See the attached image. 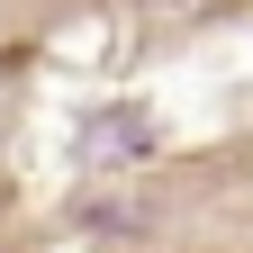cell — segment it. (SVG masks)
Listing matches in <instances>:
<instances>
[{
    "label": "cell",
    "mask_w": 253,
    "mask_h": 253,
    "mask_svg": "<svg viewBox=\"0 0 253 253\" xmlns=\"http://www.w3.org/2000/svg\"><path fill=\"white\" fill-rule=\"evenodd\" d=\"M73 154H82V163H145V154H154V118L145 109H100L73 136Z\"/></svg>",
    "instance_id": "cell-1"
}]
</instances>
